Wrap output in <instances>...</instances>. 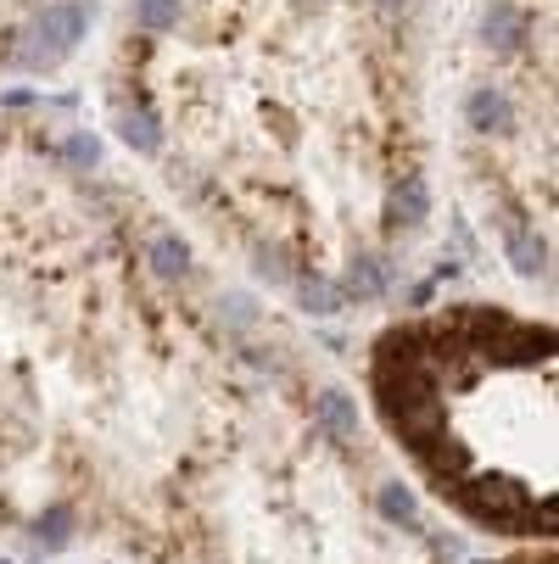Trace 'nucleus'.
<instances>
[{"label": "nucleus", "mask_w": 559, "mask_h": 564, "mask_svg": "<svg viewBox=\"0 0 559 564\" xmlns=\"http://www.w3.org/2000/svg\"><path fill=\"white\" fill-rule=\"evenodd\" d=\"M453 498L464 503V514L470 520H482V525H526L531 520V492L520 487V480H493V475H482V480H453Z\"/></svg>", "instance_id": "f257e3e1"}, {"label": "nucleus", "mask_w": 559, "mask_h": 564, "mask_svg": "<svg viewBox=\"0 0 559 564\" xmlns=\"http://www.w3.org/2000/svg\"><path fill=\"white\" fill-rule=\"evenodd\" d=\"M78 40H85V7H45L40 18H34V51L51 62V56H67Z\"/></svg>", "instance_id": "f03ea898"}, {"label": "nucleus", "mask_w": 559, "mask_h": 564, "mask_svg": "<svg viewBox=\"0 0 559 564\" xmlns=\"http://www.w3.org/2000/svg\"><path fill=\"white\" fill-rule=\"evenodd\" d=\"M464 123H470L475 134H509V129H515V107H509L504 90L482 85V90H470V101H464Z\"/></svg>", "instance_id": "7ed1b4c3"}, {"label": "nucleus", "mask_w": 559, "mask_h": 564, "mask_svg": "<svg viewBox=\"0 0 559 564\" xmlns=\"http://www.w3.org/2000/svg\"><path fill=\"white\" fill-rule=\"evenodd\" d=\"M313 420H319V431H325L331 442H347V436H358V402L331 386V391L313 397Z\"/></svg>", "instance_id": "20e7f679"}, {"label": "nucleus", "mask_w": 559, "mask_h": 564, "mask_svg": "<svg viewBox=\"0 0 559 564\" xmlns=\"http://www.w3.org/2000/svg\"><path fill=\"white\" fill-rule=\"evenodd\" d=\"M386 285H391V269H386V258H375V252H358V258H353V269H347V280H342V296L375 302V296H386Z\"/></svg>", "instance_id": "39448f33"}, {"label": "nucleus", "mask_w": 559, "mask_h": 564, "mask_svg": "<svg viewBox=\"0 0 559 564\" xmlns=\"http://www.w3.org/2000/svg\"><path fill=\"white\" fill-rule=\"evenodd\" d=\"M509 263H515V274H520V280L548 274V240H542L537 229L515 224V229H509Z\"/></svg>", "instance_id": "423d86ee"}, {"label": "nucleus", "mask_w": 559, "mask_h": 564, "mask_svg": "<svg viewBox=\"0 0 559 564\" xmlns=\"http://www.w3.org/2000/svg\"><path fill=\"white\" fill-rule=\"evenodd\" d=\"M146 263L163 274V280H185L191 274V247L174 235V229H163V235H151V247H146Z\"/></svg>", "instance_id": "0eeeda50"}, {"label": "nucleus", "mask_w": 559, "mask_h": 564, "mask_svg": "<svg viewBox=\"0 0 559 564\" xmlns=\"http://www.w3.org/2000/svg\"><path fill=\"white\" fill-rule=\"evenodd\" d=\"M482 34H487V45L515 51V45L526 40V12H520V7H509V0H493L487 18H482Z\"/></svg>", "instance_id": "6e6552de"}, {"label": "nucleus", "mask_w": 559, "mask_h": 564, "mask_svg": "<svg viewBox=\"0 0 559 564\" xmlns=\"http://www.w3.org/2000/svg\"><path fill=\"white\" fill-rule=\"evenodd\" d=\"M391 218L409 224V229L431 218V191H426L420 174H404V180H397V191H391Z\"/></svg>", "instance_id": "1a4fd4ad"}, {"label": "nucleus", "mask_w": 559, "mask_h": 564, "mask_svg": "<svg viewBox=\"0 0 559 564\" xmlns=\"http://www.w3.org/2000/svg\"><path fill=\"white\" fill-rule=\"evenodd\" d=\"M118 134H123V145H135V151H163V129H157V112H146V107H123L118 112Z\"/></svg>", "instance_id": "9d476101"}, {"label": "nucleus", "mask_w": 559, "mask_h": 564, "mask_svg": "<svg viewBox=\"0 0 559 564\" xmlns=\"http://www.w3.org/2000/svg\"><path fill=\"white\" fill-rule=\"evenodd\" d=\"M297 302H302V313H313V318H331V313H342V307H347L342 285L319 280V274H302V280H297Z\"/></svg>", "instance_id": "9b49d317"}, {"label": "nucleus", "mask_w": 559, "mask_h": 564, "mask_svg": "<svg viewBox=\"0 0 559 564\" xmlns=\"http://www.w3.org/2000/svg\"><path fill=\"white\" fill-rule=\"evenodd\" d=\"M375 509H380V520H391V525H420V498L404 487V480H386L380 498H375Z\"/></svg>", "instance_id": "f8f14e48"}, {"label": "nucleus", "mask_w": 559, "mask_h": 564, "mask_svg": "<svg viewBox=\"0 0 559 564\" xmlns=\"http://www.w3.org/2000/svg\"><path fill=\"white\" fill-rule=\"evenodd\" d=\"M34 542H40V547H67V542H73V509H67V503L45 509V514L34 520Z\"/></svg>", "instance_id": "ddd939ff"}, {"label": "nucleus", "mask_w": 559, "mask_h": 564, "mask_svg": "<svg viewBox=\"0 0 559 564\" xmlns=\"http://www.w3.org/2000/svg\"><path fill=\"white\" fill-rule=\"evenodd\" d=\"M180 23V0H135V29L146 34H163Z\"/></svg>", "instance_id": "4468645a"}, {"label": "nucleus", "mask_w": 559, "mask_h": 564, "mask_svg": "<svg viewBox=\"0 0 559 564\" xmlns=\"http://www.w3.org/2000/svg\"><path fill=\"white\" fill-rule=\"evenodd\" d=\"M62 156H67V163H78V169H90V163H101V140L96 134H73L62 145Z\"/></svg>", "instance_id": "2eb2a0df"}, {"label": "nucleus", "mask_w": 559, "mask_h": 564, "mask_svg": "<svg viewBox=\"0 0 559 564\" xmlns=\"http://www.w3.org/2000/svg\"><path fill=\"white\" fill-rule=\"evenodd\" d=\"M375 7H380V12H404V7H409V0H375Z\"/></svg>", "instance_id": "dca6fc26"}, {"label": "nucleus", "mask_w": 559, "mask_h": 564, "mask_svg": "<svg viewBox=\"0 0 559 564\" xmlns=\"http://www.w3.org/2000/svg\"><path fill=\"white\" fill-rule=\"evenodd\" d=\"M0 564H7V558H0Z\"/></svg>", "instance_id": "f3484780"}]
</instances>
